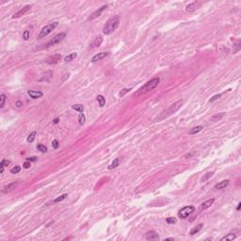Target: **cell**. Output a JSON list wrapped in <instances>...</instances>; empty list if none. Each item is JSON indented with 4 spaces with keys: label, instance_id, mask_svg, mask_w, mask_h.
<instances>
[{
    "label": "cell",
    "instance_id": "ffe728a7",
    "mask_svg": "<svg viewBox=\"0 0 241 241\" xmlns=\"http://www.w3.org/2000/svg\"><path fill=\"white\" fill-rule=\"evenodd\" d=\"M77 57V53H72V54H70V55L66 56L65 59H64V61L65 62H69V61H72L73 60H75V58Z\"/></svg>",
    "mask_w": 241,
    "mask_h": 241
},
{
    "label": "cell",
    "instance_id": "e575fe53",
    "mask_svg": "<svg viewBox=\"0 0 241 241\" xmlns=\"http://www.w3.org/2000/svg\"><path fill=\"white\" fill-rule=\"evenodd\" d=\"M166 221H167L169 224H173V223H175L176 222V220L174 219V218H168V219L166 220Z\"/></svg>",
    "mask_w": 241,
    "mask_h": 241
},
{
    "label": "cell",
    "instance_id": "7402d4cb",
    "mask_svg": "<svg viewBox=\"0 0 241 241\" xmlns=\"http://www.w3.org/2000/svg\"><path fill=\"white\" fill-rule=\"evenodd\" d=\"M36 135H37V132H36V131H33V132H32L31 134H29V136L27 137V139H26V141H27V142H29V143L33 142V141H34V140H35Z\"/></svg>",
    "mask_w": 241,
    "mask_h": 241
},
{
    "label": "cell",
    "instance_id": "30bf717a",
    "mask_svg": "<svg viewBox=\"0 0 241 241\" xmlns=\"http://www.w3.org/2000/svg\"><path fill=\"white\" fill-rule=\"evenodd\" d=\"M30 9H31V6H29V5L25 6V7H24L23 9H21L19 11H17V12L12 16V18H14L15 19V18H19V17H21L22 15H25L28 10H30Z\"/></svg>",
    "mask_w": 241,
    "mask_h": 241
},
{
    "label": "cell",
    "instance_id": "6da1fadb",
    "mask_svg": "<svg viewBox=\"0 0 241 241\" xmlns=\"http://www.w3.org/2000/svg\"><path fill=\"white\" fill-rule=\"evenodd\" d=\"M159 82H160V78L159 77H154L153 79H151L147 83H145L141 88H140L136 92H134L133 93V97H140V96H142L144 95V94H146V93H148V92H150L151 90L156 89V87L158 86Z\"/></svg>",
    "mask_w": 241,
    "mask_h": 241
},
{
    "label": "cell",
    "instance_id": "f35d334b",
    "mask_svg": "<svg viewBox=\"0 0 241 241\" xmlns=\"http://www.w3.org/2000/svg\"><path fill=\"white\" fill-rule=\"evenodd\" d=\"M10 164V161L9 160H6V159H3V160L1 161V163H0V165H2V166H8Z\"/></svg>",
    "mask_w": 241,
    "mask_h": 241
},
{
    "label": "cell",
    "instance_id": "5b68a950",
    "mask_svg": "<svg viewBox=\"0 0 241 241\" xmlns=\"http://www.w3.org/2000/svg\"><path fill=\"white\" fill-rule=\"evenodd\" d=\"M195 211V207L192 205H188V206H185L183 207L179 213H178V216L180 219H186L187 217L189 216L190 214H192L193 212Z\"/></svg>",
    "mask_w": 241,
    "mask_h": 241
},
{
    "label": "cell",
    "instance_id": "8d00e7d4",
    "mask_svg": "<svg viewBox=\"0 0 241 241\" xmlns=\"http://www.w3.org/2000/svg\"><path fill=\"white\" fill-rule=\"evenodd\" d=\"M221 94H216V95H214L212 98H211L210 100H209V102H214L215 100L219 99V98H221Z\"/></svg>",
    "mask_w": 241,
    "mask_h": 241
},
{
    "label": "cell",
    "instance_id": "ba28073f",
    "mask_svg": "<svg viewBox=\"0 0 241 241\" xmlns=\"http://www.w3.org/2000/svg\"><path fill=\"white\" fill-rule=\"evenodd\" d=\"M61 60V55L60 54H54V55L50 56L49 58H47L45 60V62L48 64H56L58 62H60V60Z\"/></svg>",
    "mask_w": 241,
    "mask_h": 241
},
{
    "label": "cell",
    "instance_id": "7a4b0ae2",
    "mask_svg": "<svg viewBox=\"0 0 241 241\" xmlns=\"http://www.w3.org/2000/svg\"><path fill=\"white\" fill-rule=\"evenodd\" d=\"M120 24V16L119 15H114L111 18H109L107 22L105 23V25L103 27V33L105 35H109L111 33H113L117 27L119 26Z\"/></svg>",
    "mask_w": 241,
    "mask_h": 241
},
{
    "label": "cell",
    "instance_id": "4fadbf2b",
    "mask_svg": "<svg viewBox=\"0 0 241 241\" xmlns=\"http://www.w3.org/2000/svg\"><path fill=\"white\" fill-rule=\"evenodd\" d=\"M145 237L147 240H156V239H159L158 234L156 231H149L146 234Z\"/></svg>",
    "mask_w": 241,
    "mask_h": 241
},
{
    "label": "cell",
    "instance_id": "836d02e7",
    "mask_svg": "<svg viewBox=\"0 0 241 241\" xmlns=\"http://www.w3.org/2000/svg\"><path fill=\"white\" fill-rule=\"evenodd\" d=\"M129 90H131V89H123V90H121L120 92H119V96H120V97H122V96L124 95L125 93H127Z\"/></svg>",
    "mask_w": 241,
    "mask_h": 241
},
{
    "label": "cell",
    "instance_id": "9c48e42d",
    "mask_svg": "<svg viewBox=\"0 0 241 241\" xmlns=\"http://www.w3.org/2000/svg\"><path fill=\"white\" fill-rule=\"evenodd\" d=\"M106 8H107V5L102 6V7H101L99 10H95V11H94V12H93L92 14L90 15V17H89V19H88V20H89V21H92V20H94V19H96L97 17H99V16H100L101 13H102V12H103L104 10H106Z\"/></svg>",
    "mask_w": 241,
    "mask_h": 241
},
{
    "label": "cell",
    "instance_id": "d4e9b609",
    "mask_svg": "<svg viewBox=\"0 0 241 241\" xmlns=\"http://www.w3.org/2000/svg\"><path fill=\"white\" fill-rule=\"evenodd\" d=\"M72 108L76 111H78L79 113H82L83 110H84V106H83L82 105H72Z\"/></svg>",
    "mask_w": 241,
    "mask_h": 241
},
{
    "label": "cell",
    "instance_id": "f1b7e54d",
    "mask_svg": "<svg viewBox=\"0 0 241 241\" xmlns=\"http://www.w3.org/2000/svg\"><path fill=\"white\" fill-rule=\"evenodd\" d=\"M85 120H86V117H85V115L83 114V112H82V113H80L79 116H78V122H79L80 125H83V124L85 123Z\"/></svg>",
    "mask_w": 241,
    "mask_h": 241
},
{
    "label": "cell",
    "instance_id": "b9f144b4",
    "mask_svg": "<svg viewBox=\"0 0 241 241\" xmlns=\"http://www.w3.org/2000/svg\"><path fill=\"white\" fill-rule=\"evenodd\" d=\"M59 121H60V119H59V118H56L53 122H54V123H59Z\"/></svg>",
    "mask_w": 241,
    "mask_h": 241
},
{
    "label": "cell",
    "instance_id": "d590c367",
    "mask_svg": "<svg viewBox=\"0 0 241 241\" xmlns=\"http://www.w3.org/2000/svg\"><path fill=\"white\" fill-rule=\"evenodd\" d=\"M52 146H53L54 149H58L59 148V141H57V140H54V141H52Z\"/></svg>",
    "mask_w": 241,
    "mask_h": 241
},
{
    "label": "cell",
    "instance_id": "7c38bea8",
    "mask_svg": "<svg viewBox=\"0 0 241 241\" xmlns=\"http://www.w3.org/2000/svg\"><path fill=\"white\" fill-rule=\"evenodd\" d=\"M27 94L30 96V98L32 99H38L40 98L41 96L43 95V93L41 91H37V90H27Z\"/></svg>",
    "mask_w": 241,
    "mask_h": 241
},
{
    "label": "cell",
    "instance_id": "f546056e",
    "mask_svg": "<svg viewBox=\"0 0 241 241\" xmlns=\"http://www.w3.org/2000/svg\"><path fill=\"white\" fill-rule=\"evenodd\" d=\"M20 171H21L20 166H15V167H13V168L10 170V173H12V174H16V173H18Z\"/></svg>",
    "mask_w": 241,
    "mask_h": 241
},
{
    "label": "cell",
    "instance_id": "8992f818",
    "mask_svg": "<svg viewBox=\"0 0 241 241\" xmlns=\"http://www.w3.org/2000/svg\"><path fill=\"white\" fill-rule=\"evenodd\" d=\"M65 36H66L65 32H61V33H60V34L56 35L55 37H53V38L47 42L46 47H50V46H52V45H55V44H57V43L60 42L61 40L65 38Z\"/></svg>",
    "mask_w": 241,
    "mask_h": 241
},
{
    "label": "cell",
    "instance_id": "ab89813d",
    "mask_svg": "<svg viewBox=\"0 0 241 241\" xmlns=\"http://www.w3.org/2000/svg\"><path fill=\"white\" fill-rule=\"evenodd\" d=\"M26 160L30 161V162H31V161H36L37 160V157H36V156H30V157H27V158H26Z\"/></svg>",
    "mask_w": 241,
    "mask_h": 241
},
{
    "label": "cell",
    "instance_id": "d6a6232c",
    "mask_svg": "<svg viewBox=\"0 0 241 241\" xmlns=\"http://www.w3.org/2000/svg\"><path fill=\"white\" fill-rule=\"evenodd\" d=\"M23 38L25 40H27L30 38V32L28 30H25V32L23 33Z\"/></svg>",
    "mask_w": 241,
    "mask_h": 241
},
{
    "label": "cell",
    "instance_id": "83f0119b",
    "mask_svg": "<svg viewBox=\"0 0 241 241\" xmlns=\"http://www.w3.org/2000/svg\"><path fill=\"white\" fill-rule=\"evenodd\" d=\"M224 116V113H220V114H215L214 116L211 117V120L213 121H216V120H220Z\"/></svg>",
    "mask_w": 241,
    "mask_h": 241
},
{
    "label": "cell",
    "instance_id": "484cf974",
    "mask_svg": "<svg viewBox=\"0 0 241 241\" xmlns=\"http://www.w3.org/2000/svg\"><path fill=\"white\" fill-rule=\"evenodd\" d=\"M213 175H214V172H213V171H209V172H207L204 176H202V177H201V182H205V181H207L209 178H211Z\"/></svg>",
    "mask_w": 241,
    "mask_h": 241
},
{
    "label": "cell",
    "instance_id": "9a60e30c",
    "mask_svg": "<svg viewBox=\"0 0 241 241\" xmlns=\"http://www.w3.org/2000/svg\"><path fill=\"white\" fill-rule=\"evenodd\" d=\"M214 201H215V199H214V198H212V199H209V200H207V201H203L201 205V210H204V209H206V208L210 207V206L213 204Z\"/></svg>",
    "mask_w": 241,
    "mask_h": 241
},
{
    "label": "cell",
    "instance_id": "4dcf8cb0",
    "mask_svg": "<svg viewBox=\"0 0 241 241\" xmlns=\"http://www.w3.org/2000/svg\"><path fill=\"white\" fill-rule=\"evenodd\" d=\"M37 149L39 151H40L41 153H46L47 152V147L45 145H42V144H39L37 146Z\"/></svg>",
    "mask_w": 241,
    "mask_h": 241
},
{
    "label": "cell",
    "instance_id": "d6986e66",
    "mask_svg": "<svg viewBox=\"0 0 241 241\" xmlns=\"http://www.w3.org/2000/svg\"><path fill=\"white\" fill-rule=\"evenodd\" d=\"M202 228V224H199V225H197L196 227H194V228H192L190 230V232H189V234H190L191 236H193V235H195V234H197V233H199V232L201 231V229Z\"/></svg>",
    "mask_w": 241,
    "mask_h": 241
},
{
    "label": "cell",
    "instance_id": "ee69618b",
    "mask_svg": "<svg viewBox=\"0 0 241 241\" xmlns=\"http://www.w3.org/2000/svg\"><path fill=\"white\" fill-rule=\"evenodd\" d=\"M240 206H241V202H239L238 205H237V207H236V210H239V209H240Z\"/></svg>",
    "mask_w": 241,
    "mask_h": 241
},
{
    "label": "cell",
    "instance_id": "52a82bcc",
    "mask_svg": "<svg viewBox=\"0 0 241 241\" xmlns=\"http://www.w3.org/2000/svg\"><path fill=\"white\" fill-rule=\"evenodd\" d=\"M201 6V3L200 1H193V2H191V3H189L188 5L186 6V10L187 12H193V11L197 10L198 9H200Z\"/></svg>",
    "mask_w": 241,
    "mask_h": 241
},
{
    "label": "cell",
    "instance_id": "5bb4252c",
    "mask_svg": "<svg viewBox=\"0 0 241 241\" xmlns=\"http://www.w3.org/2000/svg\"><path fill=\"white\" fill-rule=\"evenodd\" d=\"M18 184H19V182H13V183L9 184L8 186H5L4 187H3V189H2V193H8V192L11 191L13 188H15V187L17 186Z\"/></svg>",
    "mask_w": 241,
    "mask_h": 241
},
{
    "label": "cell",
    "instance_id": "44dd1931",
    "mask_svg": "<svg viewBox=\"0 0 241 241\" xmlns=\"http://www.w3.org/2000/svg\"><path fill=\"white\" fill-rule=\"evenodd\" d=\"M102 42H103V37L102 36H98V37H96L95 40L93 42V45H94V47H99L102 44Z\"/></svg>",
    "mask_w": 241,
    "mask_h": 241
},
{
    "label": "cell",
    "instance_id": "4316f807",
    "mask_svg": "<svg viewBox=\"0 0 241 241\" xmlns=\"http://www.w3.org/2000/svg\"><path fill=\"white\" fill-rule=\"evenodd\" d=\"M236 237V235H234V234H229V235L225 236L224 237H222V238H221V240H222V241H224V240H234Z\"/></svg>",
    "mask_w": 241,
    "mask_h": 241
},
{
    "label": "cell",
    "instance_id": "603a6c76",
    "mask_svg": "<svg viewBox=\"0 0 241 241\" xmlns=\"http://www.w3.org/2000/svg\"><path fill=\"white\" fill-rule=\"evenodd\" d=\"M97 101H98V103H99V105H100L101 107L105 105V98L103 95H98V96H97Z\"/></svg>",
    "mask_w": 241,
    "mask_h": 241
},
{
    "label": "cell",
    "instance_id": "cb8c5ba5",
    "mask_svg": "<svg viewBox=\"0 0 241 241\" xmlns=\"http://www.w3.org/2000/svg\"><path fill=\"white\" fill-rule=\"evenodd\" d=\"M67 196H68V194H62L61 196H60V197H58V198H56L54 201H52L53 203H57V202H60V201H62L64 199H66L67 198Z\"/></svg>",
    "mask_w": 241,
    "mask_h": 241
},
{
    "label": "cell",
    "instance_id": "1f68e13d",
    "mask_svg": "<svg viewBox=\"0 0 241 241\" xmlns=\"http://www.w3.org/2000/svg\"><path fill=\"white\" fill-rule=\"evenodd\" d=\"M6 101V95L4 93H2L0 95V107H3L4 106V104H5Z\"/></svg>",
    "mask_w": 241,
    "mask_h": 241
},
{
    "label": "cell",
    "instance_id": "277c9868",
    "mask_svg": "<svg viewBox=\"0 0 241 241\" xmlns=\"http://www.w3.org/2000/svg\"><path fill=\"white\" fill-rule=\"evenodd\" d=\"M58 25H59V23H58V22H54V23H51V24H49V25H45L44 27L40 30V35H39V38L41 39V38L46 37L48 34H50L51 32L55 29Z\"/></svg>",
    "mask_w": 241,
    "mask_h": 241
},
{
    "label": "cell",
    "instance_id": "60d3db41",
    "mask_svg": "<svg viewBox=\"0 0 241 241\" xmlns=\"http://www.w3.org/2000/svg\"><path fill=\"white\" fill-rule=\"evenodd\" d=\"M15 105H16L17 107H21V106L23 105V102H21V101H17V102L15 103Z\"/></svg>",
    "mask_w": 241,
    "mask_h": 241
},
{
    "label": "cell",
    "instance_id": "2e32d148",
    "mask_svg": "<svg viewBox=\"0 0 241 241\" xmlns=\"http://www.w3.org/2000/svg\"><path fill=\"white\" fill-rule=\"evenodd\" d=\"M229 185V180H223L218 183L216 186H215V188L217 189H222V188H225L226 186Z\"/></svg>",
    "mask_w": 241,
    "mask_h": 241
},
{
    "label": "cell",
    "instance_id": "7bdbcfd3",
    "mask_svg": "<svg viewBox=\"0 0 241 241\" xmlns=\"http://www.w3.org/2000/svg\"><path fill=\"white\" fill-rule=\"evenodd\" d=\"M165 240H174V238L173 237H167V238H165Z\"/></svg>",
    "mask_w": 241,
    "mask_h": 241
},
{
    "label": "cell",
    "instance_id": "74e56055",
    "mask_svg": "<svg viewBox=\"0 0 241 241\" xmlns=\"http://www.w3.org/2000/svg\"><path fill=\"white\" fill-rule=\"evenodd\" d=\"M30 166H31V163H30V161H27V160L23 164V167H24L25 169H28V168H30Z\"/></svg>",
    "mask_w": 241,
    "mask_h": 241
},
{
    "label": "cell",
    "instance_id": "8fae6325",
    "mask_svg": "<svg viewBox=\"0 0 241 241\" xmlns=\"http://www.w3.org/2000/svg\"><path fill=\"white\" fill-rule=\"evenodd\" d=\"M108 55H109L108 52H101V53H98V54H96V55H94L93 57H92L91 61H92V62H96V61H98V60H103V59H105V58H106Z\"/></svg>",
    "mask_w": 241,
    "mask_h": 241
},
{
    "label": "cell",
    "instance_id": "3957f363",
    "mask_svg": "<svg viewBox=\"0 0 241 241\" xmlns=\"http://www.w3.org/2000/svg\"><path fill=\"white\" fill-rule=\"evenodd\" d=\"M182 105H183V101L182 100H179V101H177V102H175L174 104H172V105H170L169 108H167L166 110L162 111L160 116L157 118V120H163V119H165V118H167V117H169V116L171 115V114H174L176 111L178 110L181 106H182Z\"/></svg>",
    "mask_w": 241,
    "mask_h": 241
},
{
    "label": "cell",
    "instance_id": "e0dca14e",
    "mask_svg": "<svg viewBox=\"0 0 241 241\" xmlns=\"http://www.w3.org/2000/svg\"><path fill=\"white\" fill-rule=\"evenodd\" d=\"M120 164V157H117V158H115L114 160L112 161V163H111L110 165L108 166V170H113V169L117 168Z\"/></svg>",
    "mask_w": 241,
    "mask_h": 241
},
{
    "label": "cell",
    "instance_id": "ac0fdd59",
    "mask_svg": "<svg viewBox=\"0 0 241 241\" xmlns=\"http://www.w3.org/2000/svg\"><path fill=\"white\" fill-rule=\"evenodd\" d=\"M202 129H203V126H202V125L195 126V127H193V128H191L190 131L188 132V134H189V135H194V134L199 133V132H200V131H201Z\"/></svg>",
    "mask_w": 241,
    "mask_h": 241
}]
</instances>
